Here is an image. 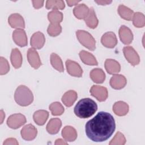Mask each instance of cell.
<instances>
[{
  "instance_id": "obj_1",
  "label": "cell",
  "mask_w": 145,
  "mask_h": 145,
  "mask_svg": "<svg viewBox=\"0 0 145 145\" xmlns=\"http://www.w3.org/2000/svg\"><path fill=\"white\" fill-rule=\"evenodd\" d=\"M115 129V120L112 115L103 111L87 121L85 126L87 137L96 142L106 140L112 136Z\"/></svg>"
},
{
  "instance_id": "obj_2",
  "label": "cell",
  "mask_w": 145,
  "mask_h": 145,
  "mask_svg": "<svg viewBox=\"0 0 145 145\" xmlns=\"http://www.w3.org/2000/svg\"><path fill=\"white\" fill-rule=\"evenodd\" d=\"M97 110V104L89 98L80 100L74 109L75 114L80 118H87L91 117Z\"/></svg>"
},
{
  "instance_id": "obj_3",
  "label": "cell",
  "mask_w": 145,
  "mask_h": 145,
  "mask_svg": "<svg viewBox=\"0 0 145 145\" xmlns=\"http://www.w3.org/2000/svg\"><path fill=\"white\" fill-rule=\"evenodd\" d=\"M14 99L18 105L26 106L33 102V95L32 91L27 86L20 85L15 91Z\"/></svg>"
},
{
  "instance_id": "obj_4",
  "label": "cell",
  "mask_w": 145,
  "mask_h": 145,
  "mask_svg": "<svg viewBox=\"0 0 145 145\" xmlns=\"http://www.w3.org/2000/svg\"><path fill=\"white\" fill-rule=\"evenodd\" d=\"M76 35L78 41L84 47L92 51L96 49V41L89 32L84 30H78Z\"/></svg>"
},
{
  "instance_id": "obj_5",
  "label": "cell",
  "mask_w": 145,
  "mask_h": 145,
  "mask_svg": "<svg viewBox=\"0 0 145 145\" xmlns=\"http://www.w3.org/2000/svg\"><path fill=\"white\" fill-rule=\"evenodd\" d=\"M26 122L25 117L21 113L14 114L8 117L7 120V126L12 129H16L19 128Z\"/></svg>"
},
{
  "instance_id": "obj_6",
  "label": "cell",
  "mask_w": 145,
  "mask_h": 145,
  "mask_svg": "<svg viewBox=\"0 0 145 145\" xmlns=\"http://www.w3.org/2000/svg\"><path fill=\"white\" fill-rule=\"evenodd\" d=\"M123 52L126 60L133 66L138 65L140 62V58L136 50L130 46H125Z\"/></svg>"
},
{
  "instance_id": "obj_7",
  "label": "cell",
  "mask_w": 145,
  "mask_h": 145,
  "mask_svg": "<svg viewBox=\"0 0 145 145\" xmlns=\"http://www.w3.org/2000/svg\"><path fill=\"white\" fill-rule=\"evenodd\" d=\"M90 93L92 96L99 101H104L108 98V92L106 87L93 85L90 89Z\"/></svg>"
},
{
  "instance_id": "obj_8",
  "label": "cell",
  "mask_w": 145,
  "mask_h": 145,
  "mask_svg": "<svg viewBox=\"0 0 145 145\" xmlns=\"http://www.w3.org/2000/svg\"><path fill=\"white\" fill-rule=\"evenodd\" d=\"M66 67L67 72L70 75L78 78L82 76L83 70L77 62L68 59L66 61Z\"/></svg>"
},
{
  "instance_id": "obj_9",
  "label": "cell",
  "mask_w": 145,
  "mask_h": 145,
  "mask_svg": "<svg viewBox=\"0 0 145 145\" xmlns=\"http://www.w3.org/2000/svg\"><path fill=\"white\" fill-rule=\"evenodd\" d=\"M20 134L23 139L30 141L33 140L36 137L37 130L33 125L28 124L22 129Z\"/></svg>"
},
{
  "instance_id": "obj_10",
  "label": "cell",
  "mask_w": 145,
  "mask_h": 145,
  "mask_svg": "<svg viewBox=\"0 0 145 145\" xmlns=\"http://www.w3.org/2000/svg\"><path fill=\"white\" fill-rule=\"evenodd\" d=\"M12 39L15 43L20 47L27 45V37L25 31L23 29H16L12 33Z\"/></svg>"
},
{
  "instance_id": "obj_11",
  "label": "cell",
  "mask_w": 145,
  "mask_h": 145,
  "mask_svg": "<svg viewBox=\"0 0 145 145\" xmlns=\"http://www.w3.org/2000/svg\"><path fill=\"white\" fill-rule=\"evenodd\" d=\"M101 42L105 47L113 48L117 44L116 35L113 32H107L102 36Z\"/></svg>"
},
{
  "instance_id": "obj_12",
  "label": "cell",
  "mask_w": 145,
  "mask_h": 145,
  "mask_svg": "<svg viewBox=\"0 0 145 145\" xmlns=\"http://www.w3.org/2000/svg\"><path fill=\"white\" fill-rule=\"evenodd\" d=\"M27 59L30 65L35 69H37L42 65L38 52L33 48L28 50Z\"/></svg>"
},
{
  "instance_id": "obj_13",
  "label": "cell",
  "mask_w": 145,
  "mask_h": 145,
  "mask_svg": "<svg viewBox=\"0 0 145 145\" xmlns=\"http://www.w3.org/2000/svg\"><path fill=\"white\" fill-rule=\"evenodd\" d=\"M118 33L120 39L123 44L129 45L132 42L133 34L129 28L123 25H121L119 29Z\"/></svg>"
},
{
  "instance_id": "obj_14",
  "label": "cell",
  "mask_w": 145,
  "mask_h": 145,
  "mask_svg": "<svg viewBox=\"0 0 145 145\" xmlns=\"http://www.w3.org/2000/svg\"><path fill=\"white\" fill-rule=\"evenodd\" d=\"M9 25L13 28L23 29L25 28L24 20L23 16L18 13L10 15L8 18Z\"/></svg>"
},
{
  "instance_id": "obj_15",
  "label": "cell",
  "mask_w": 145,
  "mask_h": 145,
  "mask_svg": "<svg viewBox=\"0 0 145 145\" xmlns=\"http://www.w3.org/2000/svg\"><path fill=\"white\" fill-rule=\"evenodd\" d=\"M45 42L44 35L41 32L34 33L31 38V45L34 49H40L43 47Z\"/></svg>"
},
{
  "instance_id": "obj_16",
  "label": "cell",
  "mask_w": 145,
  "mask_h": 145,
  "mask_svg": "<svg viewBox=\"0 0 145 145\" xmlns=\"http://www.w3.org/2000/svg\"><path fill=\"white\" fill-rule=\"evenodd\" d=\"M110 85L113 89H121L125 87L127 83L126 78L121 74L113 75L110 79Z\"/></svg>"
},
{
  "instance_id": "obj_17",
  "label": "cell",
  "mask_w": 145,
  "mask_h": 145,
  "mask_svg": "<svg viewBox=\"0 0 145 145\" xmlns=\"http://www.w3.org/2000/svg\"><path fill=\"white\" fill-rule=\"evenodd\" d=\"M104 66L106 71L109 74H115L121 70V66L119 62L112 59H106L105 61Z\"/></svg>"
},
{
  "instance_id": "obj_18",
  "label": "cell",
  "mask_w": 145,
  "mask_h": 145,
  "mask_svg": "<svg viewBox=\"0 0 145 145\" xmlns=\"http://www.w3.org/2000/svg\"><path fill=\"white\" fill-rule=\"evenodd\" d=\"M62 136L65 141L73 142L77 138L76 130L71 126H66L62 130Z\"/></svg>"
},
{
  "instance_id": "obj_19",
  "label": "cell",
  "mask_w": 145,
  "mask_h": 145,
  "mask_svg": "<svg viewBox=\"0 0 145 145\" xmlns=\"http://www.w3.org/2000/svg\"><path fill=\"white\" fill-rule=\"evenodd\" d=\"M129 105L124 101H119L116 102L113 106V111L118 116H123L127 114L129 112Z\"/></svg>"
},
{
  "instance_id": "obj_20",
  "label": "cell",
  "mask_w": 145,
  "mask_h": 145,
  "mask_svg": "<svg viewBox=\"0 0 145 145\" xmlns=\"http://www.w3.org/2000/svg\"><path fill=\"white\" fill-rule=\"evenodd\" d=\"M62 126V122L58 118H54L50 120L46 125V131L50 134H57Z\"/></svg>"
},
{
  "instance_id": "obj_21",
  "label": "cell",
  "mask_w": 145,
  "mask_h": 145,
  "mask_svg": "<svg viewBox=\"0 0 145 145\" xmlns=\"http://www.w3.org/2000/svg\"><path fill=\"white\" fill-rule=\"evenodd\" d=\"M77 98V93L74 90H69L63 94L61 100L65 106L67 107H70L73 105Z\"/></svg>"
},
{
  "instance_id": "obj_22",
  "label": "cell",
  "mask_w": 145,
  "mask_h": 145,
  "mask_svg": "<svg viewBox=\"0 0 145 145\" xmlns=\"http://www.w3.org/2000/svg\"><path fill=\"white\" fill-rule=\"evenodd\" d=\"M86 25L91 29H95L97 27L99 20L93 7H91L87 16L84 19Z\"/></svg>"
},
{
  "instance_id": "obj_23",
  "label": "cell",
  "mask_w": 145,
  "mask_h": 145,
  "mask_svg": "<svg viewBox=\"0 0 145 145\" xmlns=\"http://www.w3.org/2000/svg\"><path fill=\"white\" fill-rule=\"evenodd\" d=\"M79 57L81 61L86 65L95 66L97 65L98 62L95 56L88 52L82 50L79 53Z\"/></svg>"
},
{
  "instance_id": "obj_24",
  "label": "cell",
  "mask_w": 145,
  "mask_h": 145,
  "mask_svg": "<svg viewBox=\"0 0 145 145\" xmlns=\"http://www.w3.org/2000/svg\"><path fill=\"white\" fill-rule=\"evenodd\" d=\"M49 117V113L45 110H39L36 111L33 115V118L35 122L39 125L42 126L46 122Z\"/></svg>"
},
{
  "instance_id": "obj_25",
  "label": "cell",
  "mask_w": 145,
  "mask_h": 145,
  "mask_svg": "<svg viewBox=\"0 0 145 145\" xmlns=\"http://www.w3.org/2000/svg\"><path fill=\"white\" fill-rule=\"evenodd\" d=\"M89 8L84 3L77 5L73 9L75 16L78 19H84L88 15Z\"/></svg>"
},
{
  "instance_id": "obj_26",
  "label": "cell",
  "mask_w": 145,
  "mask_h": 145,
  "mask_svg": "<svg viewBox=\"0 0 145 145\" xmlns=\"http://www.w3.org/2000/svg\"><path fill=\"white\" fill-rule=\"evenodd\" d=\"M10 60L12 65L15 69H19L21 67L22 64V56L20 50L18 48L12 49Z\"/></svg>"
},
{
  "instance_id": "obj_27",
  "label": "cell",
  "mask_w": 145,
  "mask_h": 145,
  "mask_svg": "<svg viewBox=\"0 0 145 145\" xmlns=\"http://www.w3.org/2000/svg\"><path fill=\"white\" fill-rule=\"evenodd\" d=\"M89 76L92 80L96 83H103L105 79V74L104 71L99 68H96L92 70Z\"/></svg>"
},
{
  "instance_id": "obj_28",
  "label": "cell",
  "mask_w": 145,
  "mask_h": 145,
  "mask_svg": "<svg viewBox=\"0 0 145 145\" xmlns=\"http://www.w3.org/2000/svg\"><path fill=\"white\" fill-rule=\"evenodd\" d=\"M117 11L120 16L123 19L128 21H130L133 19L134 14V11L123 5H120L118 6Z\"/></svg>"
},
{
  "instance_id": "obj_29",
  "label": "cell",
  "mask_w": 145,
  "mask_h": 145,
  "mask_svg": "<svg viewBox=\"0 0 145 145\" xmlns=\"http://www.w3.org/2000/svg\"><path fill=\"white\" fill-rule=\"evenodd\" d=\"M50 63L52 66L57 71L62 72L64 71V67L61 57L56 53H53L50 55Z\"/></svg>"
},
{
  "instance_id": "obj_30",
  "label": "cell",
  "mask_w": 145,
  "mask_h": 145,
  "mask_svg": "<svg viewBox=\"0 0 145 145\" xmlns=\"http://www.w3.org/2000/svg\"><path fill=\"white\" fill-rule=\"evenodd\" d=\"M48 18L50 23L59 24L63 20V14L58 10H52L48 12Z\"/></svg>"
},
{
  "instance_id": "obj_31",
  "label": "cell",
  "mask_w": 145,
  "mask_h": 145,
  "mask_svg": "<svg viewBox=\"0 0 145 145\" xmlns=\"http://www.w3.org/2000/svg\"><path fill=\"white\" fill-rule=\"evenodd\" d=\"M65 7V3L62 0H48L46 2V8L48 10H63Z\"/></svg>"
},
{
  "instance_id": "obj_32",
  "label": "cell",
  "mask_w": 145,
  "mask_h": 145,
  "mask_svg": "<svg viewBox=\"0 0 145 145\" xmlns=\"http://www.w3.org/2000/svg\"><path fill=\"white\" fill-rule=\"evenodd\" d=\"M132 20L134 25L137 28H142L145 25V16L142 12L134 13Z\"/></svg>"
},
{
  "instance_id": "obj_33",
  "label": "cell",
  "mask_w": 145,
  "mask_h": 145,
  "mask_svg": "<svg viewBox=\"0 0 145 145\" xmlns=\"http://www.w3.org/2000/svg\"><path fill=\"white\" fill-rule=\"evenodd\" d=\"M49 108L53 116H61L65 111V108L62 105L57 101L52 103L49 105Z\"/></svg>"
},
{
  "instance_id": "obj_34",
  "label": "cell",
  "mask_w": 145,
  "mask_h": 145,
  "mask_svg": "<svg viewBox=\"0 0 145 145\" xmlns=\"http://www.w3.org/2000/svg\"><path fill=\"white\" fill-rule=\"evenodd\" d=\"M62 32V27L59 24L50 23L47 29L48 33L52 37H56L59 35Z\"/></svg>"
},
{
  "instance_id": "obj_35",
  "label": "cell",
  "mask_w": 145,
  "mask_h": 145,
  "mask_svg": "<svg viewBox=\"0 0 145 145\" xmlns=\"http://www.w3.org/2000/svg\"><path fill=\"white\" fill-rule=\"evenodd\" d=\"M126 138L124 135L118 131L109 143V145H123L126 143Z\"/></svg>"
},
{
  "instance_id": "obj_36",
  "label": "cell",
  "mask_w": 145,
  "mask_h": 145,
  "mask_svg": "<svg viewBox=\"0 0 145 145\" xmlns=\"http://www.w3.org/2000/svg\"><path fill=\"white\" fill-rule=\"evenodd\" d=\"M10 70V66L7 60L3 57H0V74L5 75Z\"/></svg>"
},
{
  "instance_id": "obj_37",
  "label": "cell",
  "mask_w": 145,
  "mask_h": 145,
  "mask_svg": "<svg viewBox=\"0 0 145 145\" xmlns=\"http://www.w3.org/2000/svg\"><path fill=\"white\" fill-rule=\"evenodd\" d=\"M3 145H10V144H12V145H18L19 144V143L18 142V141L16 140V139L15 138H7L6 139L3 143Z\"/></svg>"
},
{
  "instance_id": "obj_38",
  "label": "cell",
  "mask_w": 145,
  "mask_h": 145,
  "mask_svg": "<svg viewBox=\"0 0 145 145\" xmlns=\"http://www.w3.org/2000/svg\"><path fill=\"white\" fill-rule=\"evenodd\" d=\"M33 3V6L34 8L36 9H39L43 6L44 5V1H32Z\"/></svg>"
},
{
  "instance_id": "obj_39",
  "label": "cell",
  "mask_w": 145,
  "mask_h": 145,
  "mask_svg": "<svg viewBox=\"0 0 145 145\" xmlns=\"http://www.w3.org/2000/svg\"><path fill=\"white\" fill-rule=\"evenodd\" d=\"M99 5H106L112 3V1H95Z\"/></svg>"
},
{
  "instance_id": "obj_40",
  "label": "cell",
  "mask_w": 145,
  "mask_h": 145,
  "mask_svg": "<svg viewBox=\"0 0 145 145\" xmlns=\"http://www.w3.org/2000/svg\"><path fill=\"white\" fill-rule=\"evenodd\" d=\"M79 2L80 1H66V3H67L68 6L70 7L77 5Z\"/></svg>"
},
{
  "instance_id": "obj_41",
  "label": "cell",
  "mask_w": 145,
  "mask_h": 145,
  "mask_svg": "<svg viewBox=\"0 0 145 145\" xmlns=\"http://www.w3.org/2000/svg\"><path fill=\"white\" fill-rule=\"evenodd\" d=\"M55 144H67V143L62 140V139H57L55 142Z\"/></svg>"
},
{
  "instance_id": "obj_42",
  "label": "cell",
  "mask_w": 145,
  "mask_h": 145,
  "mask_svg": "<svg viewBox=\"0 0 145 145\" xmlns=\"http://www.w3.org/2000/svg\"><path fill=\"white\" fill-rule=\"evenodd\" d=\"M5 113H4L3 111L2 110H1V123H2V122H3V120L4 118H5Z\"/></svg>"
}]
</instances>
